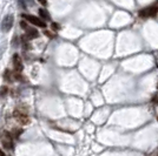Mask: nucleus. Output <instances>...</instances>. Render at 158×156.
<instances>
[{
    "label": "nucleus",
    "mask_w": 158,
    "mask_h": 156,
    "mask_svg": "<svg viewBox=\"0 0 158 156\" xmlns=\"http://www.w3.org/2000/svg\"><path fill=\"white\" fill-rule=\"evenodd\" d=\"M1 143H2V147L6 148V149H13V140H12V135L5 131L4 135L1 137Z\"/></svg>",
    "instance_id": "obj_5"
},
{
    "label": "nucleus",
    "mask_w": 158,
    "mask_h": 156,
    "mask_svg": "<svg viewBox=\"0 0 158 156\" xmlns=\"http://www.w3.org/2000/svg\"><path fill=\"white\" fill-rule=\"evenodd\" d=\"M0 156H5V154H4V151H2V150H0Z\"/></svg>",
    "instance_id": "obj_16"
},
{
    "label": "nucleus",
    "mask_w": 158,
    "mask_h": 156,
    "mask_svg": "<svg viewBox=\"0 0 158 156\" xmlns=\"http://www.w3.org/2000/svg\"><path fill=\"white\" fill-rule=\"evenodd\" d=\"M157 88H158V85H157Z\"/></svg>",
    "instance_id": "obj_17"
},
{
    "label": "nucleus",
    "mask_w": 158,
    "mask_h": 156,
    "mask_svg": "<svg viewBox=\"0 0 158 156\" xmlns=\"http://www.w3.org/2000/svg\"><path fill=\"white\" fill-rule=\"evenodd\" d=\"M13 68L15 72H20L24 69V65H23V61H21V58L19 57V54H14L13 55Z\"/></svg>",
    "instance_id": "obj_6"
},
{
    "label": "nucleus",
    "mask_w": 158,
    "mask_h": 156,
    "mask_svg": "<svg viewBox=\"0 0 158 156\" xmlns=\"http://www.w3.org/2000/svg\"><path fill=\"white\" fill-rule=\"evenodd\" d=\"M158 13V6H149L146 8H143L139 11V17L140 18H150V17H156Z\"/></svg>",
    "instance_id": "obj_2"
},
{
    "label": "nucleus",
    "mask_w": 158,
    "mask_h": 156,
    "mask_svg": "<svg viewBox=\"0 0 158 156\" xmlns=\"http://www.w3.org/2000/svg\"><path fill=\"white\" fill-rule=\"evenodd\" d=\"M13 22H14L13 15H12V14L6 15V17L2 19V21H1V29H2L4 32H8V31L12 28V26H13Z\"/></svg>",
    "instance_id": "obj_4"
},
{
    "label": "nucleus",
    "mask_w": 158,
    "mask_h": 156,
    "mask_svg": "<svg viewBox=\"0 0 158 156\" xmlns=\"http://www.w3.org/2000/svg\"><path fill=\"white\" fill-rule=\"evenodd\" d=\"M18 2H20V5L23 8H26V4H25V1L24 0H18Z\"/></svg>",
    "instance_id": "obj_13"
},
{
    "label": "nucleus",
    "mask_w": 158,
    "mask_h": 156,
    "mask_svg": "<svg viewBox=\"0 0 158 156\" xmlns=\"http://www.w3.org/2000/svg\"><path fill=\"white\" fill-rule=\"evenodd\" d=\"M4 78L6 79V80H8V81H11V74H10V71H8V69L5 71V75H4Z\"/></svg>",
    "instance_id": "obj_11"
},
{
    "label": "nucleus",
    "mask_w": 158,
    "mask_h": 156,
    "mask_svg": "<svg viewBox=\"0 0 158 156\" xmlns=\"http://www.w3.org/2000/svg\"><path fill=\"white\" fill-rule=\"evenodd\" d=\"M44 34H45L46 37H48V38H51V39H52V38H54V35H53V34L50 32V31H45V32H44Z\"/></svg>",
    "instance_id": "obj_12"
},
{
    "label": "nucleus",
    "mask_w": 158,
    "mask_h": 156,
    "mask_svg": "<svg viewBox=\"0 0 158 156\" xmlns=\"http://www.w3.org/2000/svg\"><path fill=\"white\" fill-rule=\"evenodd\" d=\"M23 18L26 20L27 22H31L34 26L41 27V28L46 27L45 21L43 19H40V18H38V17H34V15H31V14H23Z\"/></svg>",
    "instance_id": "obj_1"
},
{
    "label": "nucleus",
    "mask_w": 158,
    "mask_h": 156,
    "mask_svg": "<svg viewBox=\"0 0 158 156\" xmlns=\"http://www.w3.org/2000/svg\"><path fill=\"white\" fill-rule=\"evenodd\" d=\"M25 31H26V38L28 40H32V39H35V38H38V31L35 29V28H33V27H30L27 26L25 28Z\"/></svg>",
    "instance_id": "obj_7"
},
{
    "label": "nucleus",
    "mask_w": 158,
    "mask_h": 156,
    "mask_svg": "<svg viewBox=\"0 0 158 156\" xmlns=\"http://www.w3.org/2000/svg\"><path fill=\"white\" fill-rule=\"evenodd\" d=\"M39 15H40V18L44 20H50V18H51L48 12H47L46 10H44V8H40L39 10Z\"/></svg>",
    "instance_id": "obj_8"
},
{
    "label": "nucleus",
    "mask_w": 158,
    "mask_h": 156,
    "mask_svg": "<svg viewBox=\"0 0 158 156\" xmlns=\"http://www.w3.org/2000/svg\"><path fill=\"white\" fill-rule=\"evenodd\" d=\"M52 29H53V31H59L60 25H59V24H57V22H53V24H52Z\"/></svg>",
    "instance_id": "obj_10"
},
{
    "label": "nucleus",
    "mask_w": 158,
    "mask_h": 156,
    "mask_svg": "<svg viewBox=\"0 0 158 156\" xmlns=\"http://www.w3.org/2000/svg\"><path fill=\"white\" fill-rule=\"evenodd\" d=\"M38 1H39L41 5H44V6H45V5L47 4V0H38Z\"/></svg>",
    "instance_id": "obj_15"
},
{
    "label": "nucleus",
    "mask_w": 158,
    "mask_h": 156,
    "mask_svg": "<svg viewBox=\"0 0 158 156\" xmlns=\"http://www.w3.org/2000/svg\"><path fill=\"white\" fill-rule=\"evenodd\" d=\"M7 93H8V88H7L6 86L0 87V96H1V98H2V96H5Z\"/></svg>",
    "instance_id": "obj_9"
},
{
    "label": "nucleus",
    "mask_w": 158,
    "mask_h": 156,
    "mask_svg": "<svg viewBox=\"0 0 158 156\" xmlns=\"http://www.w3.org/2000/svg\"><path fill=\"white\" fill-rule=\"evenodd\" d=\"M13 116H14V119H15L18 122H20L21 124H27L30 122V119L27 116V114L25 111H21V109H19V108H17V109L13 111Z\"/></svg>",
    "instance_id": "obj_3"
},
{
    "label": "nucleus",
    "mask_w": 158,
    "mask_h": 156,
    "mask_svg": "<svg viewBox=\"0 0 158 156\" xmlns=\"http://www.w3.org/2000/svg\"><path fill=\"white\" fill-rule=\"evenodd\" d=\"M152 102H153V103H158V94L153 96V99H152Z\"/></svg>",
    "instance_id": "obj_14"
}]
</instances>
